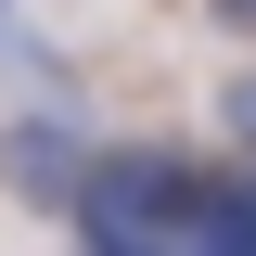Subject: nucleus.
Returning a JSON list of instances; mask_svg holds the SVG:
<instances>
[{
	"instance_id": "1",
	"label": "nucleus",
	"mask_w": 256,
	"mask_h": 256,
	"mask_svg": "<svg viewBox=\"0 0 256 256\" xmlns=\"http://www.w3.org/2000/svg\"><path fill=\"white\" fill-rule=\"evenodd\" d=\"M77 166H90V141H77V128L64 116H13L0 128V192H13V205H77Z\"/></svg>"
},
{
	"instance_id": "2",
	"label": "nucleus",
	"mask_w": 256,
	"mask_h": 256,
	"mask_svg": "<svg viewBox=\"0 0 256 256\" xmlns=\"http://www.w3.org/2000/svg\"><path fill=\"white\" fill-rule=\"evenodd\" d=\"M192 244L256 256V166H218V180H205V230H192Z\"/></svg>"
},
{
	"instance_id": "3",
	"label": "nucleus",
	"mask_w": 256,
	"mask_h": 256,
	"mask_svg": "<svg viewBox=\"0 0 256 256\" xmlns=\"http://www.w3.org/2000/svg\"><path fill=\"white\" fill-rule=\"evenodd\" d=\"M230 128H244V141H256V77H230Z\"/></svg>"
},
{
	"instance_id": "4",
	"label": "nucleus",
	"mask_w": 256,
	"mask_h": 256,
	"mask_svg": "<svg viewBox=\"0 0 256 256\" xmlns=\"http://www.w3.org/2000/svg\"><path fill=\"white\" fill-rule=\"evenodd\" d=\"M218 13H230V26H244V38H256V0H218Z\"/></svg>"
},
{
	"instance_id": "5",
	"label": "nucleus",
	"mask_w": 256,
	"mask_h": 256,
	"mask_svg": "<svg viewBox=\"0 0 256 256\" xmlns=\"http://www.w3.org/2000/svg\"><path fill=\"white\" fill-rule=\"evenodd\" d=\"M0 13H13V0H0Z\"/></svg>"
}]
</instances>
